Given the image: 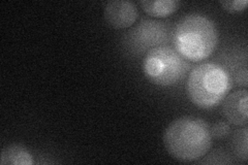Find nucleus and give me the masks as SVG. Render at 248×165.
Wrapping results in <instances>:
<instances>
[{"instance_id":"obj_6","label":"nucleus","mask_w":248,"mask_h":165,"mask_svg":"<svg viewBox=\"0 0 248 165\" xmlns=\"http://www.w3.org/2000/svg\"><path fill=\"white\" fill-rule=\"evenodd\" d=\"M139 17L137 5L128 0H112L104 7V19L108 27L126 29L133 26Z\"/></svg>"},{"instance_id":"obj_9","label":"nucleus","mask_w":248,"mask_h":165,"mask_svg":"<svg viewBox=\"0 0 248 165\" xmlns=\"http://www.w3.org/2000/svg\"><path fill=\"white\" fill-rule=\"evenodd\" d=\"M0 163L2 165H31L33 159L25 147L14 144L3 149L0 156Z\"/></svg>"},{"instance_id":"obj_3","label":"nucleus","mask_w":248,"mask_h":165,"mask_svg":"<svg viewBox=\"0 0 248 165\" xmlns=\"http://www.w3.org/2000/svg\"><path fill=\"white\" fill-rule=\"evenodd\" d=\"M232 78L221 65L207 62L191 69L186 83L189 100L200 108L220 105L232 89Z\"/></svg>"},{"instance_id":"obj_10","label":"nucleus","mask_w":248,"mask_h":165,"mask_svg":"<svg viewBox=\"0 0 248 165\" xmlns=\"http://www.w3.org/2000/svg\"><path fill=\"white\" fill-rule=\"evenodd\" d=\"M247 139L248 129L244 126L242 129L235 131L231 140V149L232 154L240 161H247Z\"/></svg>"},{"instance_id":"obj_1","label":"nucleus","mask_w":248,"mask_h":165,"mask_svg":"<svg viewBox=\"0 0 248 165\" xmlns=\"http://www.w3.org/2000/svg\"><path fill=\"white\" fill-rule=\"evenodd\" d=\"M174 48L190 62L207 59L215 51L219 33L214 21L199 13H190L177 22L172 33Z\"/></svg>"},{"instance_id":"obj_8","label":"nucleus","mask_w":248,"mask_h":165,"mask_svg":"<svg viewBox=\"0 0 248 165\" xmlns=\"http://www.w3.org/2000/svg\"><path fill=\"white\" fill-rule=\"evenodd\" d=\"M178 0H142L140 5L143 11L151 17L165 18L177 12L180 6Z\"/></svg>"},{"instance_id":"obj_12","label":"nucleus","mask_w":248,"mask_h":165,"mask_svg":"<svg viewBox=\"0 0 248 165\" xmlns=\"http://www.w3.org/2000/svg\"><path fill=\"white\" fill-rule=\"evenodd\" d=\"M219 4L224 11L229 13H239L245 10L247 0H234V1L229 0V1H219Z\"/></svg>"},{"instance_id":"obj_2","label":"nucleus","mask_w":248,"mask_h":165,"mask_svg":"<svg viewBox=\"0 0 248 165\" xmlns=\"http://www.w3.org/2000/svg\"><path fill=\"white\" fill-rule=\"evenodd\" d=\"M212 138L210 126L205 120L182 117L169 124L164 133V145L174 159L192 162L210 151Z\"/></svg>"},{"instance_id":"obj_7","label":"nucleus","mask_w":248,"mask_h":165,"mask_svg":"<svg viewBox=\"0 0 248 165\" xmlns=\"http://www.w3.org/2000/svg\"><path fill=\"white\" fill-rule=\"evenodd\" d=\"M248 93L246 89L234 91L222 100V114L229 124L235 126H246L248 122L247 113Z\"/></svg>"},{"instance_id":"obj_11","label":"nucleus","mask_w":248,"mask_h":165,"mask_svg":"<svg viewBox=\"0 0 248 165\" xmlns=\"http://www.w3.org/2000/svg\"><path fill=\"white\" fill-rule=\"evenodd\" d=\"M212 137L215 138H224L227 137L231 132V126L228 122L218 121L216 122L212 127H210Z\"/></svg>"},{"instance_id":"obj_4","label":"nucleus","mask_w":248,"mask_h":165,"mask_svg":"<svg viewBox=\"0 0 248 165\" xmlns=\"http://www.w3.org/2000/svg\"><path fill=\"white\" fill-rule=\"evenodd\" d=\"M190 69L188 60L169 45H158L147 52L143 61L146 77L154 85L170 87L182 81Z\"/></svg>"},{"instance_id":"obj_13","label":"nucleus","mask_w":248,"mask_h":165,"mask_svg":"<svg viewBox=\"0 0 248 165\" xmlns=\"http://www.w3.org/2000/svg\"><path fill=\"white\" fill-rule=\"evenodd\" d=\"M235 82L237 83L238 86H242V87H247L248 81H247V67L244 65L242 68H240L238 70V73L235 75L234 77Z\"/></svg>"},{"instance_id":"obj_5","label":"nucleus","mask_w":248,"mask_h":165,"mask_svg":"<svg viewBox=\"0 0 248 165\" xmlns=\"http://www.w3.org/2000/svg\"><path fill=\"white\" fill-rule=\"evenodd\" d=\"M172 33L169 23L144 19L123 35L122 44L131 54L139 55L167 44Z\"/></svg>"}]
</instances>
